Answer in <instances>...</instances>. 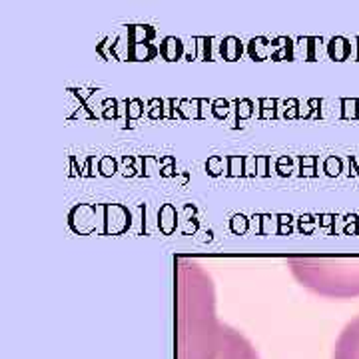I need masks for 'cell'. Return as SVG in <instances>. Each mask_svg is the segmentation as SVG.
Listing matches in <instances>:
<instances>
[{"label": "cell", "mask_w": 359, "mask_h": 359, "mask_svg": "<svg viewBox=\"0 0 359 359\" xmlns=\"http://www.w3.org/2000/svg\"><path fill=\"white\" fill-rule=\"evenodd\" d=\"M196 46H198V39H192L190 46H188V52H186V58H188V60L196 58Z\"/></svg>", "instance_id": "cell-20"}, {"label": "cell", "mask_w": 359, "mask_h": 359, "mask_svg": "<svg viewBox=\"0 0 359 359\" xmlns=\"http://www.w3.org/2000/svg\"><path fill=\"white\" fill-rule=\"evenodd\" d=\"M259 222H262V216H254V218L250 219V226L254 228V230H257L259 233H262V228H259Z\"/></svg>", "instance_id": "cell-21"}, {"label": "cell", "mask_w": 359, "mask_h": 359, "mask_svg": "<svg viewBox=\"0 0 359 359\" xmlns=\"http://www.w3.org/2000/svg\"><path fill=\"white\" fill-rule=\"evenodd\" d=\"M98 170H100L102 176H112V174H116V160L110 158V156H106V158L100 160V168Z\"/></svg>", "instance_id": "cell-13"}, {"label": "cell", "mask_w": 359, "mask_h": 359, "mask_svg": "<svg viewBox=\"0 0 359 359\" xmlns=\"http://www.w3.org/2000/svg\"><path fill=\"white\" fill-rule=\"evenodd\" d=\"M259 106H264L262 108V112H259V118H273L276 116V106H278V102L276 100H259Z\"/></svg>", "instance_id": "cell-14"}, {"label": "cell", "mask_w": 359, "mask_h": 359, "mask_svg": "<svg viewBox=\"0 0 359 359\" xmlns=\"http://www.w3.org/2000/svg\"><path fill=\"white\" fill-rule=\"evenodd\" d=\"M242 52H244L242 42L238 39H233V36L224 39L222 40V44H219V56L226 58V60H236V58H240Z\"/></svg>", "instance_id": "cell-3"}, {"label": "cell", "mask_w": 359, "mask_h": 359, "mask_svg": "<svg viewBox=\"0 0 359 359\" xmlns=\"http://www.w3.org/2000/svg\"><path fill=\"white\" fill-rule=\"evenodd\" d=\"M248 226H250V222H248L244 216H233V218H231V231H233V233H245V231H248Z\"/></svg>", "instance_id": "cell-15"}, {"label": "cell", "mask_w": 359, "mask_h": 359, "mask_svg": "<svg viewBox=\"0 0 359 359\" xmlns=\"http://www.w3.org/2000/svg\"><path fill=\"white\" fill-rule=\"evenodd\" d=\"M278 172L282 174V176H287V174H292V158H280L278 160Z\"/></svg>", "instance_id": "cell-16"}, {"label": "cell", "mask_w": 359, "mask_h": 359, "mask_svg": "<svg viewBox=\"0 0 359 359\" xmlns=\"http://www.w3.org/2000/svg\"><path fill=\"white\" fill-rule=\"evenodd\" d=\"M228 174L230 176H244L245 158H242V156H231V158H228Z\"/></svg>", "instance_id": "cell-7"}, {"label": "cell", "mask_w": 359, "mask_h": 359, "mask_svg": "<svg viewBox=\"0 0 359 359\" xmlns=\"http://www.w3.org/2000/svg\"><path fill=\"white\" fill-rule=\"evenodd\" d=\"M325 172H327L330 176H335V174H339V160H335V158H330V160L325 162Z\"/></svg>", "instance_id": "cell-17"}, {"label": "cell", "mask_w": 359, "mask_h": 359, "mask_svg": "<svg viewBox=\"0 0 359 359\" xmlns=\"http://www.w3.org/2000/svg\"><path fill=\"white\" fill-rule=\"evenodd\" d=\"M164 106H166V102L164 100H150V104H148V116L150 118H154V120H158V118H164Z\"/></svg>", "instance_id": "cell-11"}, {"label": "cell", "mask_w": 359, "mask_h": 359, "mask_svg": "<svg viewBox=\"0 0 359 359\" xmlns=\"http://www.w3.org/2000/svg\"><path fill=\"white\" fill-rule=\"evenodd\" d=\"M266 162H268V158H257V174L259 176H268L269 174L266 170Z\"/></svg>", "instance_id": "cell-19"}, {"label": "cell", "mask_w": 359, "mask_h": 359, "mask_svg": "<svg viewBox=\"0 0 359 359\" xmlns=\"http://www.w3.org/2000/svg\"><path fill=\"white\" fill-rule=\"evenodd\" d=\"M335 359H359V321L351 323L335 347Z\"/></svg>", "instance_id": "cell-1"}, {"label": "cell", "mask_w": 359, "mask_h": 359, "mask_svg": "<svg viewBox=\"0 0 359 359\" xmlns=\"http://www.w3.org/2000/svg\"><path fill=\"white\" fill-rule=\"evenodd\" d=\"M122 162H124V168H122V174H124V176H136V174H138V172H136V170L132 168V162H134V158H128V156H126V158H124Z\"/></svg>", "instance_id": "cell-18"}, {"label": "cell", "mask_w": 359, "mask_h": 359, "mask_svg": "<svg viewBox=\"0 0 359 359\" xmlns=\"http://www.w3.org/2000/svg\"><path fill=\"white\" fill-rule=\"evenodd\" d=\"M144 104L138 98H134V100H130L128 102V112H126V122H132V120H138L142 114H144V108H142Z\"/></svg>", "instance_id": "cell-10"}, {"label": "cell", "mask_w": 359, "mask_h": 359, "mask_svg": "<svg viewBox=\"0 0 359 359\" xmlns=\"http://www.w3.org/2000/svg\"><path fill=\"white\" fill-rule=\"evenodd\" d=\"M236 122H240V120H244V118H250V116L254 114V104H252V100H238L236 102Z\"/></svg>", "instance_id": "cell-8"}, {"label": "cell", "mask_w": 359, "mask_h": 359, "mask_svg": "<svg viewBox=\"0 0 359 359\" xmlns=\"http://www.w3.org/2000/svg\"><path fill=\"white\" fill-rule=\"evenodd\" d=\"M118 108H120L118 100H106V102H102V118H106V120L118 118Z\"/></svg>", "instance_id": "cell-12"}, {"label": "cell", "mask_w": 359, "mask_h": 359, "mask_svg": "<svg viewBox=\"0 0 359 359\" xmlns=\"http://www.w3.org/2000/svg\"><path fill=\"white\" fill-rule=\"evenodd\" d=\"M228 158H222V156H214L208 160L205 170L212 174V176H219V174H228Z\"/></svg>", "instance_id": "cell-6"}, {"label": "cell", "mask_w": 359, "mask_h": 359, "mask_svg": "<svg viewBox=\"0 0 359 359\" xmlns=\"http://www.w3.org/2000/svg\"><path fill=\"white\" fill-rule=\"evenodd\" d=\"M160 230L164 231L166 236H170L172 231L176 230V210L168 204L160 210V222H158Z\"/></svg>", "instance_id": "cell-4"}, {"label": "cell", "mask_w": 359, "mask_h": 359, "mask_svg": "<svg viewBox=\"0 0 359 359\" xmlns=\"http://www.w3.org/2000/svg\"><path fill=\"white\" fill-rule=\"evenodd\" d=\"M230 106L231 104L228 100H216V102H212V114L216 116L218 120H226L231 110Z\"/></svg>", "instance_id": "cell-9"}, {"label": "cell", "mask_w": 359, "mask_h": 359, "mask_svg": "<svg viewBox=\"0 0 359 359\" xmlns=\"http://www.w3.org/2000/svg\"><path fill=\"white\" fill-rule=\"evenodd\" d=\"M248 52L254 60H268L271 58V42L266 39H252L248 44Z\"/></svg>", "instance_id": "cell-2"}, {"label": "cell", "mask_w": 359, "mask_h": 359, "mask_svg": "<svg viewBox=\"0 0 359 359\" xmlns=\"http://www.w3.org/2000/svg\"><path fill=\"white\" fill-rule=\"evenodd\" d=\"M182 52H184V44L180 39H164V42L160 44V54L168 60H176Z\"/></svg>", "instance_id": "cell-5"}]
</instances>
